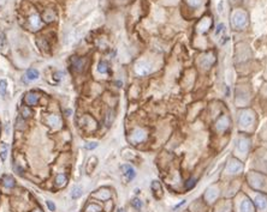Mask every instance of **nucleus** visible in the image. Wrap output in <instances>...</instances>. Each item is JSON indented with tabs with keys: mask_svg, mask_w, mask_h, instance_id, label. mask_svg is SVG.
Wrapping results in <instances>:
<instances>
[{
	"mask_svg": "<svg viewBox=\"0 0 267 212\" xmlns=\"http://www.w3.org/2000/svg\"><path fill=\"white\" fill-rule=\"evenodd\" d=\"M231 22L235 28H244L247 25V15L244 12H236L232 16Z\"/></svg>",
	"mask_w": 267,
	"mask_h": 212,
	"instance_id": "f257e3e1",
	"label": "nucleus"
},
{
	"mask_svg": "<svg viewBox=\"0 0 267 212\" xmlns=\"http://www.w3.org/2000/svg\"><path fill=\"white\" fill-rule=\"evenodd\" d=\"M28 24H29V27H30L31 30H37V29H40V28L42 27V19H41V17H40L39 15L35 13V15H31V16L29 17Z\"/></svg>",
	"mask_w": 267,
	"mask_h": 212,
	"instance_id": "f03ea898",
	"label": "nucleus"
},
{
	"mask_svg": "<svg viewBox=\"0 0 267 212\" xmlns=\"http://www.w3.org/2000/svg\"><path fill=\"white\" fill-rule=\"evenodd\" d=\"M71 65H72V68H73L76 72L81 73V72L84 70V67H85V59H82V58H72Z\"/></svg>",
	"mask_w": 267,
	"mask_h": 212,
	"instance_id": "7ed1b4c3",
	"label": "nucleus"
},
{
	"mask_svg": "<svg viewBox=\"0 0 267 212\" xmlns=\"http://www.w3.org/2000/svg\"><path fill=\"white\" fill-rule=\"evenodd\" d=\"M120 169H122V171H123V174H124V176L128 179V181H131L135 176H136V173H135V169L130 165V164H124V165H122L120 167Z\"/></svg>",
	"mask_w": 267,
	"mask_h": 212,
	"instance_id": "20e7f679",
	"label": "nucleus"
},
{
	"mask_svg": "<svg viewBox=\"0 0 267 212\" xmlns=\"http://www.w3.org/2000/svg\"><path fill=\"white\" fill-rule=\"evenodd\" d=\"M39 99H40V96H39V93H36L35 91L28 92V93L25 95V98H24V101H25V103H27L28 105H35V104H37Z\"/></svg>",
	"mask_w": 267,
	"mask_h": 212,
	"instance_id": "39448f33",
	"label": "nucleus"
},
{
	"mask_svg": "<svg viewBox=\"0 0 267 212\" xmlns=\"http://www.w3.org/2000/svg\"><path fill=\"white\" fill-rule=\"evenodd\" d=\"M39 77H40V72H39L36 68H29V70L25 72V76H24V78H25L28 82L36 80Z\"/></svg>",
	"mask_w": 267,
	"mask_h": 212,
	"instance_id": "423d86ee",
	"label": "nucleus"
},
{
	"mask_svg": "<svg viewBox=\"0 0 267 212\" xmlns=\"http://www.w3.org/2000/svg\"><path fill=\"white\" fill-rule=\"evenodd\" d=\"M136 71H137L138 74L146 76V74H148L150 72V66L148 64H146V62H138L137 66H136Z\"/></svg>",
	"mask_w": 267,
	"mask_h": 212,
	"instance_id": "0eeeda50",
	"label": "nucleus"
},
{
	"mask_svg": "<svg viewBox=\"0 0 267 212\" xmlns=\"http://www.w3.org/2000/svg\"><path fill=\"white\" fill-rule=\"evenodd\" d=\"M66 182H67V177H66L65 174H58L57 175V177H55V186L58 188L64 187L66 185Z\"/></svg>",
	"mask_w": 267,
	"mask_h": 212,
	"instance_id": "6e6552de",
	"label": "nucleus"
},
{
	"mask_svg": "<svg viewBox=\"0 0 267 212\" xmlns=\"http://www.w3.org/2000/svg\"><path fill=\"white\" fill-rule=\"evenodd\" d=\"M3 185L6 187V188H12L16 186V181L15 179L11 176V175H5L3 177Z\"/></svg>",
	"mask_w": 267,
	"mask_h": 212,
	"instance_id": "1a4fd4ad",
	"label": "nucleus"
},
{
	"mask_svg": "<svg viewBox=\"0 0 267 212\" xmlns=\"http://www.w3.org/2000/svg\"><path fill=\"white\" fill-rule=\"evenodd\" d=\"M254 201H255V205L261 210L267 206V198H265L263 195H256Z\"/></svg>",
	"mask_w": 267,
	"mask_h": 212,
	"instance_id": "9d476101",
	"label": "nucleus"
},
{
	"mask_svg": "<svg viewBox=\"0 0 267 212\" xmlns=\"http://www.w3.org/2000/svg\"><path fill=\"white\" fill-rule=\"evenodd\" d=\"M152 191H153V193L155 194V196H156V198L161 196V194H162V188H161V185H160L158 181H153V182H152Z\"/></svg>",
	"mask_w": 267,
	"mask_h": 212,
	"instance_id": "9b49d317",
	"label": "nucleus"
},
{
	"mask_svg": "<svg viewBox=\"0 0 267 212\" xmlns=\"http://www.w3.org/2000/svg\"><path fill=\"white\" fill-rule=\"evenodd\" d=\"M47 122H48V125L52 126V127H59V126L61 125V121H60V119H59L57 115H51V116L47 119Z\"/></svg>",
	"mask_w": 267,
	"mask_h": 212,
	"instance_id": "f8f14e48",
	"label": "nucleus"
},
{
	"mask_svg": "<svg viewBox=\"0 0 267 212\" xmlns=\"http://www.w3.org/2000/svg\"><path fill=\"white\" fill-rule=\"evenodd\" d=\"M96 163H98L96 157H90V158H89L88 164H87V173H88V174H90V173L94 170V168L96 167Z\"/></svg>",
	"mask_w": 267,
	"mask_h": 212,
	"instance_id": "ddd939ff",
	"label": "nucleus"
},
{
	"mask_svg": "<svg viewBox=\"0 0 267 212\" xmlns=\"http://www.w3.org/2000/svg\"><path fill=\"white\" fill-rule=\"evenodd\" d=\"M82 188L79 187V186H75L73 188H72V192H71V196H72V199H78L81 195H82Z\"/></svg>",
	"mask_w": 267,
	"mask_h": 212,
	"instance_id": "4468645a",
	"label": "nucleus"
},
{
	"mask_svg": "<svg viewBox=\"0 0 267 212\" xmlns=\"http://www.w3.org/2000/svg\"><path fill=\"white\" fill-rule=\"evenodd\" d=\"M31 110L29 109V107H22V109H21V115H22V118L24 119V120H27V119H29L30 116H31Z\"/></svg>",
	"mask_w": 267,
	"mask_h": 212,
	"instance_id": "2eb2a0df",
	"label": "nucleus"
},
{
	"mask_svg": "<svg viewBox=\"0 0 267 212\" xmlns=\"http://www.w3.org/2000/svg\"><path fill=\"white\" fill-rule=\"evenodd\" d=\"M241 124L244 126H247V125H249L250 122H251V116L250 115H248V114H245V113H242V115H241Z\"/></svg>",
	"mask_w": 267,
	"mask_h": 212,
	"instance_id": "dca6fc26",
	"label": "nucleus"
},
{
	"mask_svg": "<svg viewBox=\"0 0 267 212\" xmlns=\"http://www.w3.org/2000/svg\"><path fill=\"white\" fill-rule=\"evenodd\" d=\"M7 90V82L5 79L0 80V96H5Z\"/></svg>",
	"mask_w": 267,
	"mask_h": 212,
	"instance_id": "f3484780",
	"label": "nucleus"
},
{
	"mask_svg": "<svg viewBox=\"0 0 267 212\" xmlns=\"http://www.w3.org/2000/svg\"><path fill=\"white\" fill-rule=\"evenodd\" d=\"M85 211H87V212H100V211H101V207H100L99 205H96V204H89V205L87 206Z\"/></svg>",
	"mask_w": 267,
	"mask_h": 212,
	"instance_id": "a211bd4d",
	"label": "nucleus"
},
{
	"mask_svg": "<svg viewBox=\"0 0 267 212\" xmlns=\"http://www.w3.org/2000/svg\"><path fill=\"white\" fill-rule=\"evenodd\" d=\"M98 71L100 72V73H106L107 71H108V64L106 62V61H101L100 64H99V66H98Z\"/></svg>",
	"mask_w": 267,
	"mask_h": 212,
	"instance_id": "6ab92c4d",
	"label": "nucleus"
},
{
	"mask_svg": "<svg viewBox=\"0 0 267 212\" xmlns=\"http://www.w3.org/2000/svg\"><path fill=\"white\" fill-rule=\"evenodd\" d=\"M241 210H242L243 212H248V211L251 210V204H250V201H249L248 199H245V200L242 202V205H241Z\"/></svg>",
	"mask_w": 267,
	"mask_h": 212,
	"instance_id": "aec40b11",
	"label": "nucleus"
},
{
	"mask_svg": "<svg viewBox=\"0 0 267 212\" xmlns=\"http://www.w3.org/2000/svg\"><path fill=\"white\" fill-rule=\"evenodd\" d=\"M7 44V40H6V36L3 31H0V48H5Z\"/></svg>",
	"mask_w": 267,
	"mask_h": 212,
	"instance_id": "412c9836",
	"label": "nucleus"
},
{
	"mask_svg": "<svg viewBox=\"0 0 267 212\" xmlns=\"http://www.w3.org/2000/svg\"><path fill=\"white\" fill-rule=\"evenodd\" d=\"M7 157V145L5 143H3V151L0 152V158H1V161L4 162Z\"/></svg>",
	"mask_w": 267,
	"mask_h": 212,
	"instance_id": "4be33fe9",
	"label": "nucleus"
},
{
	"mask_svg": "<svg viewBox=\"0 0 267 212\" xmlns=\"http://www.w3.org/2000/svg\"><path fill=\"white\" fill-rule=\"evenodd\" d=\"M131 205L136 208V210H140L142 206H143V204H142V201L138 199V198H135V199H132V201H131Z\"/></svg>",
	"mask_w": 267,
	"mask_h": 212,
	"instance_id": "5701e85b",
	"label": "nucleus"
},
{
	"mask_svg": "<svg viewBox=\"0 0 267 212\" xmlns=\"http://www.w3.org/2000/svg\"><path fill=\"white\" fill-rule=\"evenodd\" d=\"M113 118H114L113 112H108V113H107V115H106V120H105V122H106V125H107V126H110V125L112 124Z\"/></svg>",
	"mask_w": 267,
	"mask_h": 212,
	"instance_id": "b1692460",
	"label": "nucleus"
},
{
	"mask_svg": "<svg viewBox=\"0 0 267 212\" xmlns=\"http://www.w3.org/2000/svg\"><path fill=\"white\" fill-rule=\"evenodd\" d=\"M195 183H196V182H195V179H190V180L187 181V183H185V188H187V189H191V188L195 186Z\"/></svg>",
	"mask_w": 267,
	"mask_h": 212,
	"instance_id": "393cba45",
	"label": "nucleus"
},
{
	"mask_svg": "<svg viewBox=\"0 0 267 212\" xmlns=\"http://www.w3.org/2000/svg\"><path fill=\"white\" fill-rule=\"evenodd\" d=\"M96 146H98V143H95V142H90V143L85 144V149L87 150H94Z\"/></svg>",
	"mask_w": 267,
	"mask_h": 212,
	"instance_id": "a878e982",
	"label": "nucleus"
},
{
	"mask_svg": "<svg viewBox=\"0 0 267 212\" xmlns=\"http://www.w3.org/2000/svg\"><path fill=\"white\" fill-rule=\"evenodd\" d=\"M43 19H45V21H47V22H51V21H53V19H54V15H53V13H51V12L48 13V12L46 11V12H45V16H43Z\"/></svg>",
	"mask_w": 267,
	"mask_h": 212,
	"instance_id": "bb28decb",
	"label": "nucleus"
},
{
	"mask_svg": "<svg viewBox=\"0 0 267 212\" xmlns=\"http://www.w3.org/2000/svg\"><path fill=\"white\" fill-rule=\"evenodd\" d=\"M46 204H47V207H48L49 211H52V212L55 211V205H54V202H53L52 200H47Z\"/></svg>",
	"mask_w": 267,
	"mask_h": 212,
	"instance_id": "cd10ccee",
	"label": "nucleus"
},
{
	"mask_svg": "<svg viewBox=\"0 0 267 212\" xmlns=\"http://www.w3.org/2000/svg\"><path fill=\"white\" fill-rule=\"evenodd\" d=\"M224 30V24H219L218 27H217V30H215V35H219L221 31Z\"/></svg>",
	"mask_w": 267,
	"mask_h": 212,
	"instance_id": "c85d7f7f",
	"label": "nucleus"
},
{
	"mask_svg": "<svg viewBox=\"0 0 267 212\" xmlns=\"http://www.w3.org/2000/svg\"><path fill=\"white\" fill-rule=\"evenodd\" d=\"M184 202H185V200H182V201H181V202H179V204H177V205H176V206H174V207H173V210H177V208H178V207H181V206H182V205H184Z\"/></svg>",
	"mask_w": 267,
	"mask_h": 212,
	"instance_id": "c756f323",
	"label": "nucleus"
},
{
	"mask_svg": "<svg viewBox=\"0 0 267 212\" xmlns=\"http://www.w3.org/2000/svg\"><path fill=\"white\" fill-rule=\"evenodd\" d=\"M15 168H16V170H17V171H18V174H19V173H21V174H23V173H24V170H23V169H22V168H21V167H18V165H16V167H15Z\"/></svg>",
	"mask_w": 267,
	"mask_h": 212,
	"instance_id": "7c9ffc66",
	"label": "nucleus"
},
{
	"mask_svg": "<svg viewBox=\"0 0 267 212\" xmlns=\"http://www.w3.org/2000/svg\"><path fill=\"white\" fill-rule=\"evenodd\" d=\"M117 212H125V211H124V208H119Z\"/></svg>",
	"mask_w": 267,
	"mask_h": 212,
	"instance_id": "2f4dec72",
	"label": "nucleus"
}]
</instances>
